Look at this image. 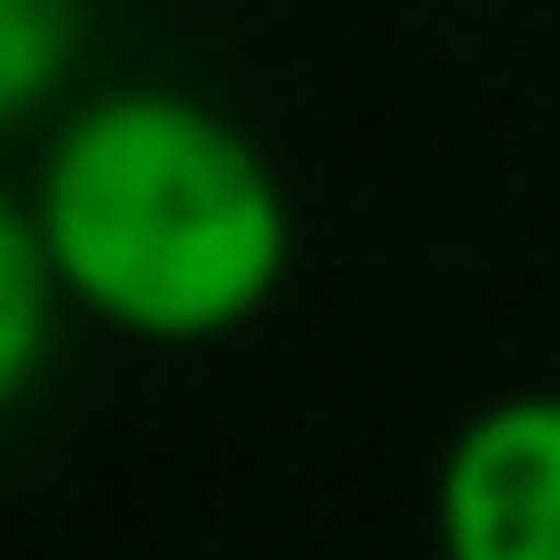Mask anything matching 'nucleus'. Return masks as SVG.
I'll list each match as a JSON object with an SVG mask.
<instances>
[{
    "instance_id": "obj_1",
    "label": "nucleus",
    "mask_w": 560,
    "mask_h": 560,
    "mask_svg": "<svg viewBox=\"0 0 560 560\" xmlns=\"http://www.w3.org/2000/svg\"><path fill=\"white\" fill-rule=\"evenodd\" d=\"M30 217L59 295L138 345H217L256 325L295 266L276 158L187 89L79 98L39 148Z\"/></svg>"
},
{
    "instance_id": "obj_2",
    "label": "nucleus",
    "mask_w": 560,
    "mask_h": 560,
    "mask_svg": "<svg viewBox=\"0 0 560 560\" xmlns=\"http://www.w3.org/2000/svg\"><path fill=\"white\" fill-rule=\"evenodd\" d=\"M443 560H560V394L482 404L433 472Z\"/></svg>"
},
{
    "instance_id": "obj_3",
    "label": "nucleus",
    "mask_w": 560,
    "mask_h": 560,
    "mask_svg": "<svg viewBox=\"0 0 560 560\" xmlns=\"http://www.w3.org/2000/svg\"><path fill=\"white\" fill-rule=\"evenodd\" d=\"M59 276H49V246H39V217L30 197L0 187V413L39 384L49 364V335H59Z\"/></svg>"
},
{
    "instance_id": "obj_4",
    "label": "nucleus",
    "mask_w": 560,
    "mask_h": 560,
    "mask_svg": "<svg viewBox=\"0 0 560 560\" xmlns=\"http://www.w3.org/2000/svg\"><path fill=\"white\" fill-rule=\"evenodd\" d=\"M89 39V0H0V128L39 118Z\"/></svg>"
}]
</instances>
